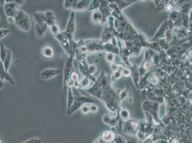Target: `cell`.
<instances>
[{"label": "cell", "mask_w": 192, "mask_h": 143, "mask_svg": "<svg viewBox=\"0 0 192 143\" xmlns=\"http://www.w3.org/2000/svg\"><path fill=\"white\" fill-rule=\"evenodd\" d=\"M33 18L35 23L45 22V12H35L33 13Z\"/></svg>", "instance_id": "15"}, {"label": "cell", "mask_w": 192, "mask_h": 143, "mask_svg": "<svg viewBox=\"0 0 192 143\" xmlns=\"http://www.w3.org/2000/svg\"><path fill=\"white\" fill-rule=\"evenodd\" d=\"M120 76V74L119 73L117 72L116 73H115V78H117V79H118V78H119Z\"/></svg>", "instance_id": "33"}, {"label": "cell", "mask_w": 192, "mask_h": 143, "mask_svg": "<svg viewBox=\"0 0 192 143\" xmlns=\"http://www.w3.org/2000/svg\"><path fill=\"white\" fill-rule=\"evenodd\" d=\"M57 41L60 43L62 48L69 57H75V50L77 43L73 39L68 38L63 32L54 36Z\"/></svg>", "instance_id": "1"}, {"label": "cell", "mask_w": 192, "mask_h": 143, "mask_svg": "<svg viewBox=\"0 0 192 143\" xmlns=\"http://www.w3.org/2000/svg\"><path fill=\"white\" fill-rule=\"evenodd\" d=\"M4 80L9 82L12 85H14L15 84L13 77L10 74L8 73V71L5 70L3 63L0 61V81L4 82Z\"/></svg>", "instance_id": "9"}, {"label": "cell", "mask_w": 192, "mask_h": 143, "mask_svg": "<svg viewBox=\"0 0 192 143\" xmlns=\"http://www.w3.org/2000/svg\"><path fill=\"white\" fill-rule=\"evenodd\" d=\"M45 23L50 27L56 24V17L54 13L51 11H47L45 12Z\"/></svg>", "instance_id": "12"}, {"label": "cell", "mask_w": 192, "mask_h": 143, "mask_svg": "<svg viewBox=\"0 0 192 143\" xmlns=\"http://www.w3.org/2000/svg\"><path fill=\"white\" fill-rule=\"evenodd\" d=\"M16 27L25 32L30 31L31 27V18L29 14L23 10H19L14 17Z\"/></svg>", "instance_id": "2"}, {"label": "cell", "mask_w": 192, "mask_h": 143, "mask_svg": "<svg viewBox=\"0 0 192 143\" xmlns=\"http://www.w3.org/2000/svg\"><path fill=\"white\" fill-rule=\"evenodd\" d=\"M76 19L75 12L72 11L67 24L66 28L65 30L63 32V33L65 34L68 38L70 39H73V35L75 32L76 31Z\"/></svg>", "instance_id": "6"}, {"label": "cell", "mask_w": 192, "mask_h": 143, "mask_svg": "<svg viewBox=\"0 0 192 143\" xmlns=\"http://www.w3.org/2000/svg\"><path fill=\"white\" fill-rule=\"evenodd\" d=\"M121 117L123 118V119H127L128 117H129V113L127 110H123L121 112Z\"/></svg>", "instance_id": "28"}, {"label": "cell", "mask_w": 192, "mask_h": 143, "mask_svg": "<svg viewBox=\"0 0 192 143\" xmlns=\"http://www.w3.org/2000/svg\"><path fill=\"white\" fill-rule=\"evenodd\" d=\"M115 137L112 131H105L103 132L99 139L104 143H109L113 140Z\"/></svg>", "instance_id": "11"}, {"label": "cell", "mask_w": 192, "mask_h": 143, "mask_svg": "<svg viewBox=\"0 0 192 143\" xmlns=\"http://www.w3.org/2000/svg\"><path fill=\"white\" fill-rule=\"evenodd\" d=\"M43 140L41 138L34 137V138H30L21 143H43Z\"/></svg>", "instance_id": "23"}, {"label": "cell", "mask_w": 192, "mask_h": 143, "mask_svg": "<svg viewBox=\"0 0 192 143\" xmlns=\"http://www.w3.org/2000/svg\"><path fill=\"white\" fill-rule=\"evenodd\" d=\"M60 73L61 70L59 69H52V68L45 69L42 71L40 73V78L42 80H49L58 75Z\"/></svg>", "instance_id": "8"}, {"label": "cell", "mask_w": 192, "mask_h": 143, "mask_svg": "<svg viewBox=\"0 0 192 143\" xmlns=\"http://www.w3.org/2000/svg\"><path fill=\"white\" fill-rule=\"evenodd\" d=\"M103 19V15L99 10H95L91 14V20L93 23H98L101 22Z\"/></svg>", "instance_id": "14"}, {"label": "cell", "mask_w": 192, "mask_h": 143, "mask_svg": "<svg viewBox=\"0 0 192 143\" xmlns=\"http://www.w3.org/2000/svg\"><path fill=\"white\" fill-rule=\"evenodd\" d=\"M3 86H4L3 81H0V87H1V89L3 88Z\"/></svg>", "instance_id": "34"}, {"label": "cell", "mask_w": 192, "mask_h": 143, "mask_svg": "<svg viewBox=\"0 0 192 143\" xmlns=\"http://www.w3.org/2000/svg\"><path fill=\"white\" fill-rule=\"evenodd\" d=\"M48 25L45 22L35 23V32L38 38H42L45 35L48 29Z\"/></svg>", "instance_id": "10"}, {"label": "cell", "mask_w": 192, "mask_h": 143, "mask_svg": "<svg viewBox=\"0 0 192 143\" xmlns=\"http://www.w3.org/2000/svg\"><path fill=\"white\" fill-rule=\"evenodd\" d=\"M7 48L3 45V43L1 44L0 49V61L3 63L5 61L7 54Z\"/></svg>", "instance_id": "20"}, {"label": "cell", "mask_w": 192, "mask_h": 143, "mask_svg": "<svg viewBox=\"0 0 192 143\" xmlns=\"http://www.w3.org/2000/svg\"><path fill=\"white\" fill-rule=\"evenodd\" d=\"M74 96L72 92V88L68 87L67 89V110H68L73 104L74 102Z\"/></svg>", "instance_id": "18"}, {"label": "cell", "mask_w": 192, "mask_h": 143, "mask_svg": "<svg viewBox=\"0 0 192 143\" xmlns=\"http://www.w3.org/2000/svg\"><path fill=\"white\" fill-rule=\"evenodd\" d=\"M114 57L112 54H108L107 55H106V60H107L109 62H112V61L114 60Z\"/></svg>", "instance_id": "29"}, {"label": "cell", "mask_w": 192, "mask_h": 143, "mask_svg": "<svg viewBox=\"0 0 192 143\" xmlns=\"http://www.w3.org/2000/svg\"><path fill=\"white\" fill-rule=\"evenodd\" d=\"M7 21L9 24H15V20H14V17H7Z\"/></svg>", "instance_id": "30"}, {"label": "cell", "mask_w": 192, "mask_h": 143, "mask_svg": "<svg viewBox=\"0 0 192 143\" xmlns=\"http://www.w3.org/2000/svg\"><path fill=\"white\" fill-rule=\"evenodd\" d=\"M99 6V2L98 1H91L90 2V5H89V8L88 9V11H95L97 10L96 9H98Z\"/></svg>", "instance_id": "22"}, {"label": "cell", "mask_w": 192, "mask_h": 143, "mask_svg": "<svg viewBox=\"0 0 192 143\" xmlns=\"http://www.w3.org/2000/svg\"><path fill=\"white\" fill-rule=\"evenodd\" d=\"M123 73V74L124 75V76H129L130 74V71L128 70V69H125L123 70V73Z\"/></svg>", "instance_id": "32"}, {"label": "cell", "mask_w": 192, "mask_h": 143, "mask_svg": "<svg viewBox=\"0 0 192 143\" xmlns=\"http://www.w3.org/2000/svg\"><path fill=\"white\" fill-rule=\"evenodd\" d=\"M4 4V12L7 17H14L18 13L19 6L14 2V0H5Z\"/></svg>", "instance_id": "7"}, {"label": "cell", "mask_w": 192, "mask_h": 143, "mask_svg": "<svg viewBox=\"0 0 192 143\" xmlns=\"http://www.w3.org/2000/svg\"><path fill=\"white\" fill-rule=\"evenodd\" d=\"M74 96V100L73 104L68 110H67V113L68 115H72L75 113L84 105L94 103L93 100L88 96L84 95Z\"/></svg>", "instance_id": "4"}, {"label": "cell", "mask_w": 192, "mask_h": 143, "mask_svg": "<svg viewBox=\"0 0 192 143\" xmlns=\"http://www.w3.org/2000/svg\"><path fill=\"white\" fill-rule=\"evenodd\" d=\"M89 104H85L83 105L80 108L81 113L83 114L86 115L90 112V108H89Z\"/></svg>", "instance_id": "24"}, {"label": "cell", "mask_w": 192, "mask_h": 143, "mask_svg": "<svg viewBox=\"0 0 192 143\" xmlns=\"http://www.w3.org/2000/svg\"><path fill=\"white\" fill-rule=\"evenodd\" d=\"M24 2L25 1H24V0H14V2L15 3H16L18 6L23 4L24 3Z\"/></svg>", "instance_id": "31"}, {"label": "cell", "mask_w": 192, "mask_h": 143, "mask_svg": "<svg viewBox=\"0 0 192 143\" xmlns=\"http://www.w3.org/2000/svg\"><path fill=\"white\" fill-rule=\"evenodd\" d=\"M90 80L87 77H83L80 79V86L83 89L86 90L90 87Z\"/></svg>", "instance_id": "19"}, {"label": "cell", "mask_w": 192, "mask_h": 143, "mask_svg": "<svg viewBox=\"0 0 192 143\" xmlns=\"http://www.w3.org/2000/svg\"><path fill=\"white\" fill-rule=\"evenodd\" d=\"M10 33V30L7 28H1L0 29V38L2 39L3 37L9 34Z\"/></svg>", "instance_id": "25"}, {"label": "cell", "mask_w": 192, "mask_h": 143, "mask_svg": "<svg viewBox=\"0 0 192 143\" xmlns=\"http://www.w3.org/2000/svg\"><path fill=\"white\" fill-rule=\"evenodd\" d=\"M74 57H69L66 62L64 69V93L68 89V84L70 80V75L74 70L73 59Z\"/></svg>", "instance_id": "5"}, {"label": "cell", "mask_w": 192, "mask_h": 143, "mask_svg": "<svg viewBox=\"0 0 192 143\" xmlns=\"http://www.w3.org/2000/svg\"><path fill=\"white\" fill-rule=\"evenodd\" d=\"M78 63V68H79V71H80V73L82 74V76H83V77L89 78L90 80H92V81L95 82L96 80H95L94 77H93V76H92V74L89 73V71H88V68L84 66V65L81 64L80 63Z\"/></svg>", "instance_id": "13"}, {"label": "cell", "mask_w": 192, "mask_h": 143, "mask_svg": "<svg viewBox=\"0 0 192 143\" xmlns=\"http://www.w3.org/2000/svg\"><path fill=\"white\" fill-rule=\"evenodd\" d=\"M89 108H90V112L92 113H96L99 110L98 106L94 103L90 104H89Z\"/></svg>", "instance_id": "26"}, {"label": "cell", "mask_w": 192, "mask_h": 143, "mask_svg": "<svg viewBox=\"0 0 192 143\" xmlns=\"http://www.w3.org/2000/svg\"><path fill=\"white\" fill-rule=\"evenodd\" d=\"M50 31H51L52 34L54 35V36L57 35L60 33V28H59L58 25L56 23V24H54V25H52L50 26Z\"/></svg>", "instance_id": "21"}, {"label": "cell", "mask_w": 192, "mask_h": 143, "mask_svg": "<svg viewBox=\"0 0 192 143\" xmlns=\"http://www.w3.org/2000/svg\"><path fill=\"white\" fill-rule=\"evenodd\" d=\"M88 70L89 73L92 75L97 71V67L94 64H90V65H88Z\"/></svg>", "instance_id": "27"}, {"label": "cell", "mask_w": 192, "mask_h": 143, "mask_svg": "<svg viewBox=\"0 0 192 143\" xmlns=\"http://www.w3.org/2000/svg\"><path fill=\"white\" fill-rule=\"evenodd\" d=\"M90 2L88 0H65L64 7L72 11L83 12L88 10Z\"/></svg>", "instance_id": "3"}, {"label": "cell", "mask_w": 192, "mask_h": 143, "mask_svg": "<svg viewBox=\"0 0 192 143\" xmlns=\"http://www.w3.org/2000/svg\"><path fill=\"white\" fill-rule=\"evenodd\" d=\"M7 54L5 58V61L3 63V65L6 71H8L10 68V65L11 64L12 62V51L11 49L7 48Z\"/></svg>", "instance_id": "17"}, {"label": "cell", "mask_w": 192, "mask_h": 143, "mask_svg": "<svg viewBox=\"0 0 192 143\" xmlns=\"http://www.w3.org/2000/svg\"><path fill=\"white\" fill-rule=\"evenodd\" d=\"M42 55L46 58H51L54 56V52L53 48L50 46H46L43 49L42 51Z\"/></svg>", "instance_id": "16"}]
</instances>
